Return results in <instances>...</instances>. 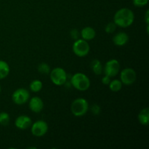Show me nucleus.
Masks as SVG:
<instances>
[{
  "label": "nucleus",
  "mask_w": 149,
  "mask_h": 149,
  "mask_svg": "<svg viewBox=\"0 0 149 149\" xmlns=\"http://www.w3.org/2000/svg\"><path fill=\"white\" fill-rule=\"evenodd\" d=\"M134 20V13L130 9L127 7L117 10L113 17V23L116 25V26L122 28H127L130 26L133 23Z\"/></svg>",
  "instance_id": "f257e3e1"
},
{
  "label": "nucleus",
  "mask_w": 149,
  "mask_h": 149,
  "mask_svg": "<svg viewBox=\"0 0 149 149\" xmlns=\"http://www.w3.org/2000/svg\"><path fill=\"white\" fill-rule=\"evenodd\" d=\"M71 84L79 91H86L90 87V80L87 75L83 73H76L71 79Z\"/></svg>",
  "instance_id": "f03ea898"
},
{
  "label": "nucleus",
  "mask_w": 149,
  "mask_h": 149,
  "mask_svg": "<svg viewBox=\"0 0 149 149\" xmlns=\"http://www.w3.org/2000/svg\"><path fill=\"white\" fill-rule=\"evenodd\" d=\"M89 109V104L84 98H77L72 102L71 106V113L77 117H81L87 113Z\"/></svg>",
  "instance_id": "7ed1b4c3"
},
{
  "label": "nucleus",
  "mask_w": 149,
  "mask_h": 149,
  "mask_svg": "<svg viewBox=\"0 0 149 149\" xmlns=\"http://www.w3.org/2000/svg\"><path fill=\"white\" fill-rule=\"evenodd\" d=\"M74 53L79 58L87 56L90 50V47L87 41L82 39H78L75 40L72 46Z\"/></svg>",
  "instance_id": "20e7f679"
},
{
  "label": "nucleus",
  "mask_w": 149,
  "mask_h": 149,
  "mask_svg": "<svg viewBox=\"0 0 149 149\" xmlns=\"http://www.w3.org/2000/svg\"><path fill=\"white\" fill-rule=\"evenodd\" d=\"M50 79L54 84L57 86L63 85L67 80V74L63 68L57 67L50 71Z\"/></svg>",
  "instance_id": "39448f33"
},
{
  "label": "nucleus",
  "mask_w": 149,
  "mask_h": 149,
  "mask_svg": "<svg viewBox=\"0 0 149 149\" xmlns=\"http://www.w3.org/2000/svg\"><path fill=\"white\" fill-rule=\"evenodd\" d=\"M30 97V93L26 89L19 88L15 90L12 95V100L15 104L21 106L27 103Z\"/></svg>",
  "instance_id": "423d86ee"
},
{
  "label": "nucleus",
  "mask_w": 149,
  "mask_h": 149,
  "mask_svg": "<svg viewBox=\"0 0 149 149\" xmlns=\"http://www.w3.org/2000/svg\"><path fill=\"white\" fill-rule=\"evenodd\" d=\"M120 68L121 65L119 61L116 59H111L107 61L105 64L103 71H104L105 75L111 78V77H116L119 74L120 71Z\"/></svg>",
  "instance_id": "0eeeda50"
},
{
  "label": "nucleus",
  "mask_w": 149,
  "mask_h": 149,
  "mask_svg": "<svg viewBox=\"0 0 149 149\" xmlns=\"http://www.w3.org/2000/svg\"><path fill=\"white\" fill-rule=\"evenodd\" d=\"M137 79V74L134 69L131 68H126L120 73V81L125 85H131Z\"/></svg>",
  "instance_id": "6e6552de"
},
{
  "label": "nucleus",
  "mask_w": 149,
  "mask_h": 149,
  "mask_svg": "<svg viewBox=\"0 0 149 149\" xmlns=\"http://www.w3.org/2000/svg\"><path fill=\"white\" fill-rule=\"evenodd\" d=\"M31 126L32 135L36 137L44 136L48 131V125L43 120L36 121Z\"/></svg>",
  "instance_id": "1a4fd4ad"
},
{
  "label": "nucleus",
  "mask_w": 149,
  "mask_h": 149,
  "mask_svg": "<svg viewBox=\"0 0 149 149\" xmlns=\"http://www.w3.org/2000/svg\"><path fill=\"white\" fill-rule=\"evenodd\" d=\"M32 125V121L29 116L26 115H21L17 117L15 121V125L20 130H26L30 127Z\"/></svg>",
  "instance_id": "9d476101"
},
{
  "label": "nucleus",
  "mask_w": 149,
  "mask_h": 149,
  "mask_svg": "<svg viewBox=\"0 0 149 149\" xmlns=\"http://www.w3.org/2000/svg\"><path fill=\"white\" fill-rule=\"evenodd\" d=\"M29 109L33 113H39L44 109V102L40 97H33L29 101Z\"/></svg>",
  "instance_id": "9b49d317"
},
{
  "label": "nucleus",
  "mask_w": 149,
  "mask_h": 149,
  "mask_svg": "<svg viewBox=\"0 0 149 149\" xmlns=\"http://www.w3.org/2000/svg\"><path fill=\"white\" fill-rule=\"evenodd\" d=\"M129 41V36L125 32H119L113 37V42L116 46H125Z\"/></svg>",
  "instance_id": "f8f14e48"
},
{
  "label": "nucleus",
  "mask_w": 149,
  "mask_h": 149,
  "mask_svg": "<svg viewBox=\"0 0 149 149\" xmlns=\"http://www.w3.org/2000/svg\"><path fill=\"white\" fill-rule=\"evenodd\" d=\"M80 36H81L82 39L85 41L93 40L96 36V31L93 28L90 26L84 27L80 32Z\"/></svg>",
  "instance_id": "ddd939ff"
},
{
  "label": "nucleus",
  "mask_w": 149,
  "mask_h": 149,
  "mask_svg": "<svg viewBox=\"0 0 149 149\" xmlns=\"http://www.w3.org/2000/svg\"><path fill=\"white\" fill-rule=\"evenodd\" d=\"M138 121L143 126H147L149 123V109H143L138 113Z\"/></svg>",
  "instance_id": "4468645a"
},
{
  "label": "nucleus",
  "mask_w": 149,
  "mask_h": 149,
  "mask_svg": "<svg viewBox=\"0 0 149 149\" xmlns=\"http://www.w3.org/2000/svg\"><path fill=\"white\" fill-rule=\"evenodd\" d=\"M10 68L9 64L6 61L0 60V79L6 78L9 75Z\"/></svg>",
  "instance_id": "2eb2a0df"
},
{
  "label": "nucleus",
  "mask_w": 149,
  "mask_h": 149,
  "mask_svg": "<svg viewBox=\"0 0 149 149\" xmlns=\"http://www.w3.org/2000/svg\"><path fill=\"white\" fill-rule=\"evenodd\" d=\"M91 68L95 75H100L103 72V65L99 60L95 59L91 63Z\"/></svg>",
  "instance_id": "dca6fc26"
},
{
  "label": "nucleus",
  "mask_w": 149,
  "mask_h": 149,
  "mask_svg": "<svg viewBox=\"0 0 149 149\" xmlns=\"http://www.w3.org/2000/svg\"><path fill=\"white\" fill-rule=\"evenodd\" d=\"M109 88L113 93H117L120 91L122 88V83L119 79H113L109 83Z\"/></svg>",
  "instance_id": "f3484780"
},
{
  "label": "nucleus",
  "mask_w": 149,
  "mask_h": 149,
  "mask_svg": "<svg viewBox=\"0 0 149 149\" xmlns=\"http://www.w3.org/2000/svg\"><path fill=\"white\" fill-rule=\"evenodd\" d=\"M29 87H30L31 91H32L33 93H39L42 89L43 84H42V82L40 80L35 79L31 82Z\"/></svg>",
  "instance_id": "a211bd4d"
},
{
  "label": "nucleus",
  "mask_w": 149,
  "mask_h": 149,
  "mask_svg": "<svg viewBox=\"0 0 149 149\" xmlns=\"http://www.w3.org/2000/svg\"><path fill=\"white\" fill-rule=\"evenodd\" d=\"M10 115L7 112H1L0 113V125L2 126H7L10 123Z\"/></svg>",
  "instance_id": "6ab92c4d"
},
{
  "label": "nucleus",
  "mask_w": 149,
  "mask_h": 149,
  "mask_svg": "<svg viewBox=\"0 0 149 149\" xmlns=\"http://www.w3.org/2000/svg\"><path fill=\"white\" fill-rule=\"evenodd\" d=\"M38 71L43 74H48L50 72V67L45 63H42L38 66Z\"/></svg>",
  "instance_id": "aec40b11"
},
{
  "label": "nucleus",
  "mask_w": 149,
  "mask_h": 149,
  "mask_svg": "<svg viewBox=\"0 0 149 149\" xmlns=\"http://www.w3.org/2000/svg\"><path fill=\"white\" fill-rule=\"evenodd\" d=\"M116 25L114 23H109L105 27V31L107 33H112L116 31Z\"/></svg>",
  "instance_id": "412c9836"
},
{
  "label": "nucleus",
  "mask_w": 149,
  "mask_h": 149,
  "mask_svg": "<svg viewBox=\"0 0 149 149\" xmlns=\"http://www.w3.org/2000/svg\"><path fill=\"white\" fill-rule=\"evenodd\" d=\"M132 1L135 7H142L148 4L149 0H132Z\"/></svg>",
  "instance_id": "4be33fe9"
},
{
  "label": "nucleus",
  "mask_w": 149,
  "mask_h": 149,
  "mask_svg": "<svg viewBox=\"0 0 149 149\" xmlns=\"http://www.w3.org/2000/svg\"><path fill=\"white\" fill-rule=\"evenodd\" d=\"M91 111L93 113V114L95 115H99L100 114V111H101V109H100V107L97 104H94L92 106Z\"/></svg>",
  "instance_id": "5701e85b"
},
{
  "label": "nucleus",
  "mask_w": 149,
  "mask_h": 149,
  "mask_svg": "<svg viewBox=\"0 0 149 149\" xmlns=\"http://www.w3.org/2000/svg\"><path fill=\"white\" fill-rule=\"evenodd\" d=\"M70 34H71V37L73 39H75V40L78 39L80 36V33L79 32L78 30H77V29H73V30H71Z\"/></svg>",
  "instance_id": "b1692460"
},
{
  "label": "nucleus",
  "mask_w": 149,
  "mask_h": 149,
  "mask_svg": "<svg viewBox=\"0 0 149 149\" xmlns=\"http://www.w3.org/2000/svg\"><path fill=\"white\" fill-rule=\"evenodd\" d=\"M101 81L103 84H105V85H109V83H110L111 81V78L109 77H108V76L105 75L104 77H103V79H102Z\"/></svg>",
  "instance_id": "393cba45"
},
{
  "label": "nucleus",
  "mask_w": 149,
  "mask_h": 149,
  "mask_svg": "<svg viewBox=\"0 0 149 149\" xmlns=\"http://www.w3.org/2000/svg\"><path fill=\"white\" fill-rule=\"evenodd\" d=\"M145 20H146V23L147 25L149 24V11L147 10L146 13L145 15Z\"/></svg>",
  "instance_id": "a878e982"
},
{
  "label": "nucleus",
  "mask_w": 149,
  "mask_h": 149,
  "mask_svg": "<svg viewBox=\"0 0 149 149\" xmlns=\"http://www.w3.org/2000/svg\"><path fill=\"white\" fill-rule=\"evenodd\" d=\"M1 86H0V93H1Z\"/></svg>",
  "instance_id": "bb28decb"
}]
</instances>
